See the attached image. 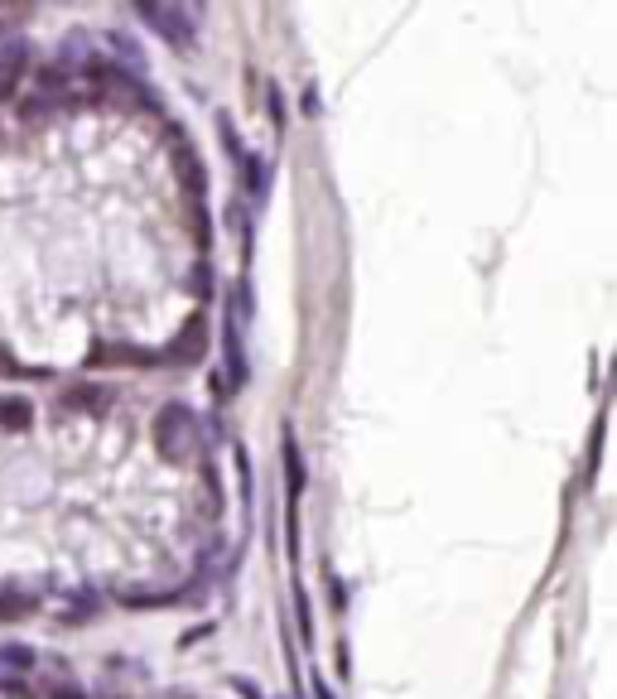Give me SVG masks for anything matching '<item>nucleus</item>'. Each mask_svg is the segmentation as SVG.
<instances>
[{"label": "nucleus", "mask_w": 617, "mask_h": 699, "mask_svg": "<svg viewBox=\"0 0 617 699\" xmlns=\"http://www.w3.org/2000/svg\"><path fill=\"white\" fill-rule=\"evenodd\" d=\"M29 420H34V410H29L25 396H5L0 401V430H29Z\"/></svg>", "instance_id": "nucleus-9"}, {"label": "nucleus", "mask_w": 617, "mask_h": 699, "mask_svg": "<svg viewBox=\"0 0 617 699\" xmlns=\"http://www.w3.org/2000/svg\"><path fill=\"white\" fill-rule=\"evenodd\" d=\"M34 675H39V680H34V690H39L44 699H87L78 680H68L63 671H34Z\"/></svg>", "instance_id": "nucleus-6"}, {"label": "nucleus", "mask_w": 617, "mask_h": 699, "mask_svg": "<svg viewBox=\"0 0 617 699\" xmlns=\"http://www.w3.org/2000/svg\"><path fill=\"white\" fill-rule=\"evenodd\" d=\"M107 401H116L107 386H68L63 391V405H73V410H107Z\"/></svg>", "instance_id": "nucleus-8"}, {"label": "nucleus", "mask_w": 617, "mask_h": 699, "mask_svg": "<svg viewBox=\"0 0 617 699\" xmlns=\"http://www.w3.org/2000/svg\"><path fill=\"white\" fill-rule=\"evenodd\" d=\"M193 444H198V420H193V410L179 401H169L155 415V449H160L169 463H184L193 458Z\"/></svg>", "instance_id": "nucleus-1"}, {"label": "nucleus", "mask_w": 617, "mask_h": 699, "mask_svg": "<svg viewBox=\"0 0 617 699\" xmlns=\"http://www.w3.org/2000/svg\"><path fill=\"white\" fill-rule=\"evenodd\" d=\"M319 699H333V695H328V690H323V685H319Z\"/></svg>", "instance_id": "nucleus-14"}, {"label": "nucleus", "mask_w": 617, "mask_h": 699, "mask_svg": "<svg viewBox=\"0 0 617 699\" xmlns=\"http://www.w3.org/2000/svg\"><path fill=\"white\" fill-rule=\"evenodd\" d=\"M34 608V598H0V618H25Z\"/></svg>", "instance_id": "nucleus-12"}, {"label": "nucleus", "mask_w": 617, "mask_h": 699, "mask_svg": "<svg viewBox=\"0 0 617 699\" xmlns=\"http://www.w3.org/2000/svg\"><path fill=\"white\" fill-rule=\"evenodd\" d=\"M174 160H179V179H184V189L193 193V198H203V189H208V174H203V160L188 150V145H179L174 150Z\"/></svg>", "instance_id": "nucleus-7"}, {"label": "nucleus", "mask_w": 617, "mask_h": 699, "mask_svg": "<svg viewBox=\"0 0 617 699\" xmlns=\"http://www.w3.org/2000/svg\"><path fill=\"white\" fill-rule=\"evenodd\" d=\"M213 275H208V266H198L193 270V280H188V290H198V295H213V285H208Z\"/></svg>", "instance_id": "nucleus-13"}, {"label": "nucleus", "mask_w": 617, "mask_h": 699, "mask_svg": "<svg viewBox=\"0 0 617 699\" xmlns=\"http://www.w3.org/2000/svg\"><path fill=\"white\" fill-rule=\"evenodd\" d=\"M285 473H290V497L304 492V458H299L295 434H285Z\"/></svg>", "instance_id": "nucleus-11"}, {"label": "nucleus", "mask_w": 617, "mask_h": 699, "mask_svg": "<svg viewBox=\"0 0 617 699\" xmlns=\"http://www.w3.org/2000/svg\"><path fill=\"white\" fill-rule=\"evenodd\" d=\"M203 357H208V323L193 314V319L169 338V348L160 352V362H203Z\"/></svg>", "instance_id": "nucleus-3"}, {"label": "nucleus", "mask_w": 617, "mask_h": 699, "mask_svg": "<svg viewBox=\"0 0 617 699\" xmlns=\"http://www.w3.org/2000/svg\"><path fill=\"white\" fill-rule=\"evenodd\" d=\"M34 671H39V656H34L29 646H20V642L0 646V675H5V680H15V675H34Z\"/></svg>", "instance_id": "nucleus-5"}, {"label": "nucleus", "mask_w": 617, "mask_h": 699, "mask_svg": "<svg viewBox=\"0 0 617 699\" xmlns=\"http://www.w3.org/2000/svg\"><path fill=\"white\" fill-rule=\"evenodd\" d=\"M140 10V20L160 34L169 49H179L188 54L193 44H198V25H193V10L188 5H164V0H145V5H135Z\"/></svg>", "instance_id": "nucleus-2"}, {"label": "nucleus", "mask_w": 617, "mask_h": 699, "mask_svg": "<svg viewBox=\"0 0 617 699\" xmlns=\"http://www.w3.org/2000/svg\"><path fill=\"white\" fill-rule=\"evenodd\" d=\"M160 352L131 348V343H97L92 348V367H155Z\"/></svg>", "instance_id": "nucleus-4"}, {"label": "nucleus", "mask_w": 617, "mask_h": 699, "mask_svg": "<svg viewBox=\"0 0 617 699\" xmlns=\"http://www.w3.org/2000/svg\"><path fill=\"white\" fill-rule=\"evenodd\" d=\"M242 164H246V189H251V198L261 203L270 193V169H266V160L261 155H242Z\"/></svg>", "instance_id": "nucleus-10"}]
</instances>
